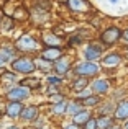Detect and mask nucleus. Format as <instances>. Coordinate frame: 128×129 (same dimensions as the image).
<instances>
[{
	"mask_svg": "<svg viewBox=\"0 0 128 129\" xmlns=\"http://www.w3.org/2000/svg\"><path fill=\"white\" fill-rule=\"evenodd\" d=\"M82 110H86V108L82 106V103H80L79 100L67 101V110H66V114H69V116H76V114H77V113H80Z\"/></svg>",
	"mask_w": 128,
	"mask_h": 129,
	"instance_id": "f3484780",
	"label": "nucleus"
},
{
	"mask_svg": "<svg viewBox=\"0 0 128 129\" xmlns=\"http://www.w3.org/2000/svg\"><path fill=\"white\" fill-rule=\"evenodd\" d=\"M122 56L120 54H117V52H110V54H107L105 57L102 59V66L103 67H107V69H113V67H118L120 64H122Z\"/></svg>",
	"mask_w": 128,
	"mask_h": 129,
	"instance_id": "ddd939ff",
	"label": "nucleus"
},
{
	"mask_svg": "<svg viewBox=\"0 0 128 129\" xmlns=\"http://www.w3.org/2000/svg\"><path fill=\"white\" fill-rule=\"evenodd\" d=\"M123 31L118 26H109L107 29H103L100 33V43L105 44V46H113L115 43H118L122 39Z\"/></svg>",
	"mask_w": 128,
	"mask_h": 129,
	"instance_id": "20e7f679",
	"label": "nucleus"
},
{
	"mask_svg": "<svg viewBox=\"0 0 128 129\" xmlns=\"http://www.w3.org/2000/svg\"><path fill=\"white\" fill-rule=\"evenodd\" d=\"M95 119H97V127L99 129H109V127L115 126L113 116H109V114H100V116L95 118Z\"/></svg>",
	"mask_w": 128,
	"mask_h": 129,
	"instance_id": "dca6fc26",
	"label": "nucleus"
},
{
	"mask_svg": "<svg viewBox=\"0 0 128 129\" xmlns=\"http://www.w3.org/2000/svg\"><path fill=\"white\" fill-rule=\"evenodd\" d=\"M110 2H112V3H115V2H118V0H110Z\"/></svg>",
	"mask_w": 128,
	"mask_h": 129,
	"instance_id": "c9c22d12",
	"label": "nucleus"
},
{
	"mask_svg": "<svg viewBox=\"0 0 128 129\" xmlns=\"http://www.w3.org/2000/svg\"><path fill=\"white\" fill-rule=\"evenodd\" d=\"M12 69L18 74H33L36 70V66H35V60L28 56H22V57H16V59L12 60Z\"/></svg>",
	"mask_w": 128,
	"mask_h": 129,
	"instance_id": "f257e3e1",
	"label": "nucleus"
},
{
	"mask_svg": "<svg viewBox=\"0 0 128 129\" xmlns=\"http://www.w3.org/2000/svg\"><path fill=\"white\" fill-rule=\"evenodd\" d=\"M3 64H5V60H3L2 57H0V67H3Z\"/></svg>",
	"mask_w": 128,
	"mask_h": 129,
	"instance_id": "2f4dec72",
	"label": "nucleus"
},
{
	"mask_svg": "<svg viewBox=\"0 0 128 129\" xmlns=\"http://www.w3.org/2000/svg\"><path fill=\"white\" fill-rule=\"evenodd\" d=\"M90 118H92V116H90L89 111H87V110H82L80 113H77L76 116H72V123L77 124V126H84V124H86Z\"/></svg>",
	"mask_w": 128,
	"mask_h": 129,
	"instance_id": "6ab92c4d",
	"label": "nucleus"
},
{
	"mask_svg": "<svg viewBox=\"0 0 128 129\" xmlns=\"http://www.w3.org/2000/svg\"><path fill=\"white\" fill-rule=\"evenodd\" d=\"M80 103H82L84 108H94V106H99L100 105V98L97 96V95H89V96H86L84 100H79Z\"/></svg>",
	"mask_w": 128,
	"mask_h": 129,
	"instance_id": "aec40b11",
	"label": "nucleus"
},
{
	"mask_svg": "<svg viewBox=\"0 0 128 129\" xmlns=\"http://www.w3.org/2000/svg\"><path fill=\"white\" fill-rule=\"evenodd\" d=\"M41 41L45 44V47H61L62 44V39L59 36L53 35V33H45L41 36Z\"/></svg>",
	"mask_w": 128,
	"mask_h": 129,
	"instance_id": "2eb2a0df",
	"label": "nucleus"
},
{
	"mask_svg": "<svg viewBox=\"0 0 128 129\" xmlns=\"http://www.w3.org/2000/svg\"><path fill=\"white\" fill-rule=\"evenodd\" d=\"M122 129H128V121H126L125 124H123V127H122Z\"/></svg>",
	"mask_w": 128,
	"mask_h": 129,
	"instance_id": "72a5a7b5",
	"label": "nucleus"
},
{
	"mask_svg": "<svg viewBox=\"0 0 128 129\" xmlns=\"http://www.w3.org/2000/svg\"><path fill=\"white\" fill-rule=\"evenodd\" d=\"M15 51H20V52H36V51H41V49H39L38 41L31 35H22L15 41Z\"/></svg>",
	"mask_w": 128,
	"mask_h": 129,
	"instance_id": "f03ea898",
	"label": "nucleus"
},
{
	"mask_svg": "<svg viewBox=\"0 0 128 129\" xmlns=\"http://www.w3.org/2000/svg\"><path fill=\"white\" fill-rule=\"evenodd\" d=\"M0 26H2L3 29H10V28H13V21L15 20H12L10 16H5V18H0Z\"/></svg>",
	"mask_w": 128,
	"mask_h": 129,
	"instance_id": "393cba45",
	"label": "nucleus"
},
{
	"mask_svg": "<svg viewBox=\"0 0 128 129\" xmlns=\"http://www.w3.org/2000/svg\"><path fill=\"white\" fill-rule=\"evenodd\" d=\"M109 129H122V127H120V126H117V124H115V126H112V127H109Z\"/></svg>",
	"mask_w": 128,
	"mask_h": 129,
	"instance_id": "473e14b6",
	"label": "nucleus"
},
{
	"mask_svg": "<svg viewBox=\"0 0 128 129\" xmlns=\"http://www.w3.org/2000/svg\"><path fill=\"white\" fill-rule=\"evenodd\" d=\"M102 46L100 44H95V43H90L89 46L86 47V51H84V56H86V59L89 60V62H94V60L100 59V56H102Z\"/></svg>",
	"mask_w": 128,
	"mask_h": 129,
	"instance_id": "1a4fd4ad",
	"label": "nucleus"
},
{
	"mask_svg": "<svg viewBox=\"0 0 128 129\" xmlns=\"http://www.w3.org/2000/svg\"><path fill=\"white\" fill-rule=\"evenodd\" d=\"M66 110H67V100H62V101H59V103L53 105L51 113L54 114V116H64V114H66Z\"/></svg>",
	"mask_w": 128,
	"mask_h": 129,
	"instance_id": "412c9836",
	"label": "nucleus"
},
{
	"mask_svg": "<svg viewBox=\"0 0 128 129\" xmlns=\"http://www.w3.org/2000/svg\"><path fill=\"white\" fill-rule=\"evenodd\" d=\"M7 129H18V126H8Z\"/></svg>",
	"mask_w": 128,
	"mask_h": 129,
	"instance_id": "f704fd0d",
	"label": "nucleus"
},
{
	"mask_svg": "<svg viewBox=\"0 0 128 129\" xmlns=\"http://www.w3.org/2000/svg\"><path fill=\"white\" fill-rule=\"evenodd\" d=\"M90 90H92L94 95H107L110 90V83L109 80H103V79H97L92 82V85H90Z\"/></svg>",
	"mask_w": 128,
	"mask_h": 129,
	"instance_id": "9b49d317",
	"label": "nucleus"
},
{
	"mask_svg": "<svg viewBox=\"0 0 128 129\" xmlns=\"http://www.w3.org/2000/svg\"><path fill=\"white\" fill-rule=\"evenodd\" d=\"M62 56H64V51L61 47H43L41 54H39V57L49 60V62H56V60L61 59Z\"/></svg>",
	"mask_w": 128,
	"mask_h": 129,
	"instance_id": "0eeeda50",
	"label": "nucleus"
},
{
	"mask_svg": "<svg viewBox=\"0 0 128 129\" xmlns=\"http://www.w3.org/2000/svg\"><path fill=\"white\" fill-rule=\"evenodd\" d=\"M100 67L97 66L95 62H89V60H86V62H79L76 67H74V74H76V77H84V79H90V77H95L97 74H99Z\"/></svg>",
	"mask_w": 128,
	"mask_h": 129,
	"instance_id": "7ed1b4c3",
	"label": "nucleus"
},
{
	"mask_svg": "<svg viewBox=\"0 0 128 129\" xmlns=\"http://www.w3.org/2000/svg\"><path fill=\"white\" fill-rule=\"evenodd\" d=\"M89 85V79H84V77H77L76 80L72 82V90L77 91V93H80V91H84Z\"/></svg>",
	"mask_w": 128,
	"mask_h": 129,
	"instance_id": "4be33fe9",
	"label": "nucleus"
},
{
	"mask_svg": "<svg viewBox=\"0 0 128 129\" xmlns=\"http://www.w3.org/2000/svg\"><path fill=\"white\" fill-rule=\"evenodd\" d=\"M48 82L53 83V85H56V83H61V79H59V77H54V75H49L48 77Z\"/></svg>",
	"mask_w": 128,
	"mask_h": 129,
	"instance_id": "cd10ccee",
	"label": "nucleus"
},
{
	"mask_svg": "<svg viewBox=\"0 0 128 129\" xmlns=\"http://www.w3.org/2000/svg\"><path fill=\"white\" fill-rule=\"evenodd\" d=\"M112 116L115 121H128V100H123L117 105Z\"/></svg>",
	"mask_w": 128,
	"mask_h": 129,
	"instance_id": "9d476101",
	"label": "nucleus"
},
{
	"mask_svg": "<svg viewBox=\"0 0 128 129\" xmlns=\"http://www.w3.org/2000/svg\"><path fill=\"white\" fill-rule=\"evenodd\" d=\"M23 103L22 101H7L5 105V114L12 119H16V118L22 116V111H23Z\"/></svg>",
	"mask_w": 128,
	"mask_h": 129,
	"instance_id": "6e6552de",
	"label": "nucleus"
},
{
	"mask_svg": "<svg viewBox=\"0 0 128 129\" xmlns=\"http://www.w3.org/2000/svg\"><path fill=\"white\" fill-rule=\"evenodd\" d=\"M82 129H99L97 127V119L95 118H90V119L82 126Z\"/></svg>",
	"mask_w": 128,
	"mask_h": 129,
	"instance_id": "a878e982",
	"label": "nucleus"
},
{
	"mask_svg": "<svg viewBox=\"0 0 128 129\" xmlns=\"http://www.w3.org/2000/svg\"><path fill=\"white\" fill-rule=\"evenodd\" d=\"M15 56V47H2L0 49V57L3 60H12V57Z\"/></svg>",
	"mask_w": 128,
	"mask_h": 129,
	"instance_id": "b1692460",
	"label": "nucleus"
},
{
	"mask_svg": "<svg viewBox=\"0 0 128 129\" xmlns=\"http://www.w3.org/2000/svg\"><path fill=\"white\" fill-rule=\"evenodd\" d=\"M3 79L5 80H15V74L13 72H5L3 74Z\"/></svg>",
	"mask_w": 128,
	"mask_h": 129,
	"instance_id": "c85d7f7f",
	"label": "nucleus"
},
{
	"mask_svg": "<svg viewBox=\"0 0 128 129\" xmlns=\"http://www.w3.org/2000/svg\"><path fill=\"white\" fill-rule=\"evenodd\" d=\"M62 129H82V126H77V124H74V123H71V124H66Z\"/></svg>",
	"mask_w": 128,
	"mask_h": 129,
	"instance_id": "c756f323",
	"label": "nucleus"
},
{
	"mask_svg": "<svg viewBox=\"0 0 128 129\" xmlns=\"http://www.w3.org/2000/svg\"><path fill=\"white\" fill-rule=\"evenodd\" d=\"M72 67V59L69 56H62L61 59H58L56 62H53V70L58 75H66Z\"/></svg>",
	"mask_w": 128,
	"mask_h": 129,
	"instance_id": "423d86ee",
	"label": "nucleus"
},
{
	"mask_svg": "<svg viewBox=\"0 0 128 129\" xmlns=\"http://www.w3.org/2000/svg\"><path fill=\"white\" fill-rule=\"evenodd\" d=\"M35 66H36L38 70H41V72H45V74H48V72L53 70V62L43 59V57H36L35 59Z\"/></svg>",
	"mask_w": 128,
	"mask_h": 129,
	"instance_id": "a211bd4d",
	"label": "nucleus"
},
{
	"mask_svg": "<svg viewBox=\"0 0 128 129\" xmlns=\"http://www.w3.org/2000/svg\"><path fill=\"white\" fill-rule=\"evenodd\" d=\"M122 38L125 39V41L128 43V29H125V31H123V35H122Z\"/></svg>",
	"mask_w": 128,
	"mask_h": 129,
	"instance_id": "7c9ffc66",
	"label": "nucleus"
},
{
	"mask_svg": "<svg viewBox=\"0 0 128 129\" xmlns=\"http://www.w3.org/2000/svg\"><path fill=\"white\" fill-rule=\"evenodd\" d=\"M62 100H66V98H64L61 93H54V95H51V103H53V105L59 103V101H62Z\"/></svg>",
	"mask_w": 128,
	"mask_h": 129,
	"instance_id": "bb28decb",
	"label": "nucleus"
},
{
	"mask_svg": "<svg viewBox=\"0 0 128 129\" xmlns=\"http://www.w3.org/2000/svg\"><path fill=\"white\" fill-rule=\"evenodd\" d=\"M20 85L30 88V90H33V88H38L39 87V80L36 79V77H26V79H23L22 82H20Z\"/></svg>",
	"mask_w": 128,
	"mask_h": 129,
	"instance_id": "5701e85b",
	"label": "nucleus"
},
{
	"mask_svg": "<svg viewBox=\"0 0 128 129\" xmlns=\"http://www.w3.org/2000/svg\"><path fill=\"white\" fill-rule=\"evenodd\" d=\"M39 116V108L36 106V105H28V106H25L23 108V111H22V119L23 121H35L36 118Z\"/></svg>",
	"mask_w": 128,
	"mask_h": 129,
	"instance_id": "4468645a",
	"label": "nucleus"
},
{
	"mask_svg": "<svg viewBox=\"0 0 128 129\" xmlns=\"http://www.w3.org/2000/svg\"><path fill=\"white\" fill-rule=\"evenodd\" d=\"M31 95V90L23 85H16L12 87L8 91H7V100L8 101H23Z\"/></svg>",
	"mask_w": 128,
	"mask_h": 129,
	"instance_id": "39448f33",
	"label": "nucleus"
},
{
	"mask_svg": "<svg viewBox=\"0 0 128 129\" xmlns=\"http://www.w3.org/2000/svg\"><path fill=\"white\" fill-rule=\"evenodd\" d=\"M67 7L74 13H84L90 10V3L87 0H67Z\"/></svg>",
	"mask_w": 128,
	"mask_h": 129,
	"instance_id": "f8f14e48",
	"label": "nucleus"
}]
</instances>
